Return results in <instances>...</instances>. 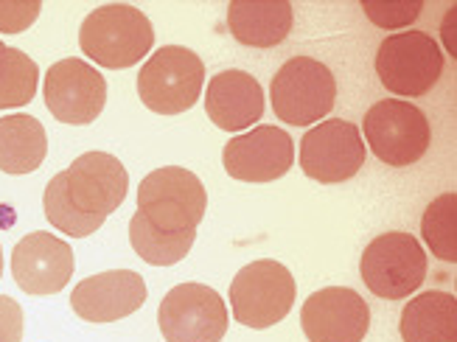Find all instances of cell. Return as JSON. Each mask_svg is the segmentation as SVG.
<instances>
[{
	"label": "cell",
	"mask_w": 457,
	"mask_h": 342,
	"mask_svg": "<svg viewBox=\"0 0 457 342\" xmlns=\"http://www.w3.org/2000/svg\"><path fill=\"white\" fill-rule=\"evenodd\" d=\"M62 183L71 205L102 228L104 219L121 208L129 188V174L118 157L107 152H87L62 171Z\"/></svg>",
	"instance_id": "9c48e42d"
},
{
	"label": "cell",
	"mask_w": 457,
	"mask_h": 342,
	"mask_svg": "<svg viewBox=\"0 0 457 342\" xmlns=\"http://www.w3.org/2000/svg\"><path fill=\"white\" fill-rule=\"evenodd\" d=\"M48 154V135L43 124L26 113L0 118V171L31 174Z\"/></svg>",
	"instance_id": "ffe728a7"
},
{
	"label": "cell",
	"mask_w": 457,
	"mask_h": 342,
	"mask_svg": "<svg viewBox=\"0 0 457 342\" xmlns=\"http://www.w3.org/2000/svg\"><path fill=\"white\" fill-rule=\"evenodd\" d=\"M208 208L203 179L183 166H163L137 186V213L157 230H196Z\"/></svg>",
	"instance_id": "7a4b0ae2"
},
{
	"label": "cell",
	"mask_w": 457,
	"mask_h": 342,
	"mask_svg": "<svg viewBox=\"0 0 457 342\" xmlns=\"http://www.w3.org/2000/svg\"><path fill=\"white\" fill-rule=\"evenodd\" d=\"M205 63L191 48L163 46L137 73V96L157 115H180L200 102Z\"/></svg>",
	"instance_id": "3957f363"
},
{
	"label": "cell",
	"mask_w": 457,
	"mask_h": 342,
	"mask_svg": "<svg viewBox=\"0 0 457 342\" xmlns=\"http://www.w3.org/2000/svg\"><path fill=\"white\" fill-rule=\"evenodd\" d=\"M301 326L309 342H362L370 329V309L360 292L326 287L303 304Z\"/></svg>",
	"instance_id": "4fadbf2b"
},
{
	"label": "cell",
	"mask_w": 457,
	"mask_h": 342,
	"mask_svg": "<svg viewBox=\"0 0 457 342\" xmlns=\"http://www.w3.org/2000/svg\"><path fill=\"white\" fill-rule=\"evenodd\" d=\"M194 238H196V230H180V233L157 230L137 211L129 222L132 250L152 267H171L177 261H183L188 250L194 247Z\"/></svg>",
	"instance_id": "44dd1931"
},
{
	"label": "cell",
	"mask_w": 457,
	"mask_h": 342,
	"mask_svg": "<svg viewBox=\"0 0 457 342\" xmlns=\"http://www.w3.org/2000/svg\"><path fill=\"white\" fill-rule=\"evenodd\" d=\"M297 284L292 272L272 258L253 261L230 284L233 317L247 329H270L292 312Z\"/></svg>",
	"instance_id": "8992f818"
},
{
	"label": "cell",
	"mask_w": 457,
	"mask_h": 342,
	"mask_svg": "<svg viewBox=\"0 0 457 342\" xmlns=\"http://www.w3.org/2000/svg\"><path fill=\"white\" fill-rule=\"evenodd\" d=\"M272 110L292 127H309L323 121L337 102L334 73L312 56H292L272 76Z\"/></svg>",
	"instance_id": "5b68a950"
},
{
	"label": "cell",
	"mask_w": 457,
	"mask_h": 342,
	"mask_svg": "<svg viewBox=\"0 0 457 342\" xmlns=\"http://www.w3.org/2000/svg\"><path fill=\"white\" fill-rule=\"evenodd\" d=\"M146 304V280L132 270H110L85 278L71 292L73 312L87 323H115Z\"/></svg>",
	"instance_id": "2e32d148"
},
{
	"label": "cell",
	"mask_w": 457,
	"mask_h": 342,
	"mask_svg": "<svg viewBox=\"0 0 457 342\" xmlns=\"http://www.w3.org/2000/svg\"><path fill=\"white\" fill-rule=\"evenodd\" d=\"M23 339V309L9 295H0V342Z\"/></svg>",
	"instance_id": "4316f807"
},
{
	"label": "cell",
	"mask_w": 457,
	"mask_h": 342,
	"mask_svg": "<svg viewBox=\"0 0 457 342\" xmlns=\"http://www.w3.org/2000/svg\"><path fill=\"white\" fill-rule=\"evenodd\" d=\"M365 140L351 121L331 118L320 121L301 140V169L309 179L323 186L345 183L365 166Z\"/></svg>",
	"instance_id": "30bf717a"
},
{
	"label": "cell",
	"mask_w": 457,
	"mask_h": 342,
	"mask_svg": "<svg viewBox=\"0 0 457 342\" xmlns=\"http://www.w3.org/2000/svg\"><path fill=\"white\" fill-rule=\"evenodd\" d=\"M404 342H457V300L449 292L412 297L399 323Z\"/></svg>",
	"instance_id": "d6986e66"
},
{
	"label": "cell",
	"mask_w": 457,
	"mask_h": 342,
	"mask_svg": "<svg viewBox=\"0 0 457 342\" xmlns=\"http://www.w3.org/2000/svg\"><path fill=\"white\" fill-rule=\"evenodd\" d=\"M454 208H457L454 191L441 194L438 199H432L429 208L424 211V219H421V236L429 245L432 255H438L441 261H449V264H454V261H457Z\"/></svg>",
	"instance_id": "603a6c76"
},
{
	"label": "cell",
	"mask_w": 457,
	"mask_h": 342,
	"mask_svg": "<svg viewBox=\"0 0 457 342\" xmlns=\"http://www.w3.org/2000/svg\"><path fill=\"white\" fill-rule=\"evenodd\" d=\"M4 48H6V46H4V43H0V51H4Z\"/></svg>",
	"instance_id": "f1b7e54d"
},
{
	"label": "cell",
	"mask_w": 457,
	"mask_h": 342,
	"mask_svg": "<svg viewBox=\"0 0 457 342\" xmlns=\"http://www.w3.org/2000/svg\"><path fill=\"white\" fill-rule=\"evenodd\" d=\"M360 272L365 287L385 300H404L407 295L419 292L427 278V253L419 238L390 230L376 236L362 253Z\"/></svg>",
	"instance_id": "52a82bcc"
},
{
	"label": "cell",
	"mask_w": 457,
	"mask_h": 342,
	"mask_svg": "<svg viewBox=\"0 0 457 342\" xmlns=\"http://www.w3.org/2000/svg\"><path fill=\"white\" fill-rule=\"evenodd\" d=\"M205 113L225 132L250 129L264 115V90L247 71H222L208 82Z\"/></svg>",
	"instance_id": "e0dca14e"
},
{
	"label": "cell",
	"mask_w": 457,
	"mask_h": 342,
	"mask_svg": "<svg viewBox=\"0 0 457 342\" xmlns=\"http://www.w3.org/2000/svg\"><path fill=\"white\" fill-rule=\"evenodd\" d=\"M362 132L370 152L393 169L419 163L432 144L429 118L404 98L376 102L362 121Z\"/></svg>",
	"instance_id": "277c9868"
},
{
	"label": "cell",
	"mask_w": 457,
	"mask_h": 342,
	"mask_svg": "<svg viewBox=\"0 0 457 342\" xmlns=\"http://www.w3.org/2000/svg\"><path fill=\"white\" fill-rule=\"evenodd\" d=\"M0 278H4V247H0Z\"/></svg>",
	"instance_id": "83f0119b"
},
{
	"label": "cell",
	"mask_w": 457,
	"mask_h": 342,
	"mask_svg": "<svg viewBox=\"0 0 457 342\" xmlns=\"http://www.w3.org/2000/svg\"><path fill=\"white\" fill-rule=\"evenodd\" d=\"M362 12L368 14V20L379 29H404L410 23L419 20V14L424 12L421 0H390V4H362Z\"/></svg>",
	"instance_id": "d4e9b609"
},
{
	"label": "cell",
	"mask_w": 457,
	"mask_h": 342,
	"mask_svg": "<svg viewBox=\"0 0 457 342\" xmlns=\"http://www.w3.org/2000/svg\"><path fill=\"white\" fill-rule=\"evenodd\" d=\"M295 9L289 0H233L228 29L247 48H275L289 37Z\"/></svg>",
	"instance_id": "ac0fdd59"
},
{
	"label": "cell",
	"mask_w": 457,
	"mask_h": 342,
	"mask_svg": "<svg viewBox=\"0 0 457 342\" xmlns=\"http://www.w3.org/2000/svg\"><path fill=\"white\" fill-rule=\"evenodd\" d=\"M444 73V51L424 31H402L387 37L376 51V76L385 90L419 98L427 96Z\"/></svg>",
	"instance_id": "ba28073f"
},
{
	"label": "cell",
	"mask_w": 457,
	"mask_h": 342,
	"mask_svg": "<svg viewBox=\"0 0 457 342\" xmlns=\"http://www.w3.org/2000/svg\"><path fill=\"white\" fill-rule=\"evenodd\" d=\"M154 46L149 17L129 4H107L93 9L79 29V48L96 65L124 71L137 65Z\"/></svg>",
	"instance_id": "6da1fadb"
},
{
	"label": "cell",
	"mask_w": 457,
	"mask_h": 342,
	"mask_svg": "<svg viewBox=\"0 0 457 342\" xmlns=\"http://www.w3.org/2000/svg\"><path fill=\"white\" fill-rule=\"evenodd\" d=\"M39 68L20 48L0 51V110L26 107L37 93Z\"/></svg>",
	"instance_id": "7402d4cb"
},
{
	"label": "cell",
	"mask_w": 457,
	"mask_h": 342,
	"mask_svg": "<svg viewBox=\"0 0 457 342\" xmlns=\"http://www.w3.org/2000/svg\"><path fill=\"white\" fill-rule=\"evenodd\" d=\"M43 4L37 0H0V31L4 34H20L26 31L34 20L39 17Z\"/></svg>",
	"instance_id": "484cf974"
},
{
	"label": "cell",
	"mask_w": 457,
	"mask_h": 342,
	"mask_svg": "<svg viewBox=\"0 0 457 342\" xmlns=\"http://www.w3.org/2000/svg\"><path fill=\"white\" fill-rule=\"evenodd\" d=\"M76 258L68 241L51 233H29L12 253V275L29 295H56L71 284Z\"/></svg>",
	"instance_id": "9a60e30c"
},
{
	"label": "cell",
	"mask_w": 457,
	"mask_h": 342,
	"mask_svg": "<svg viewBox=\"0 0 457 342\" xmlns=\"http://www.w3.org/2000/svg\"><path fill=\"white\" fill-rule=\"evenodd\" d=\"M46 107L62 124L85 127L107 104V82L85 59H59L46 73Z\"/></svg>",
	"instance_id": "7c38bea8"
},
{
	"label": "cell",
	"mask_w": 457,
	"mask_h": 342,
	"mask_svg": "<svg viewBox=\"0 0 457 342\" xmlns=\"http://www.w3.org/2000/svg\"><path fill=\"white\" fill-rule=\"evenodd\" d=\"M43 205H46V216H48V222L56 228V230H62L73 238H85L90 233L98 230V225H93L90 219H85L82 213H79L73 205H71V199L65 194V183H62V171H59L48 188H46V196H43Z\"/></svg>",
	"instance_id": "cb8c5ba5"
},
{
	"label": "cell",
	"mask_w": 457,
	"mask_h": 342,
	"mask_svg": "<svg viewBox=\"0 0 457 342\" xmlns=\"http://www.w3.org/2000/svg\"><path fill=\"white\" fill-rule=\"evenodd\" d=\"M225 171L242 183H272L295 163L292 138L278 127H255L228 140L222 152Z\"/></svg>",
	"instance_id": "5bb4252c"
},
{
	"label": "cell",
	"mask_w": 457,
	"mask_h": 342,
	"mask_svg": "<svg viewBox=\"0 0 457 342\" xmlns=\"http://www.w3.org/2000/svg\"><path fill=\"white\" fill-rule=\"evenodd\" d=\"M166 342H222L228 334V306L205 284L174 287L157 309Z\"/></svg>",
	"instance_id": "8fae6325"
}]
</instances>
